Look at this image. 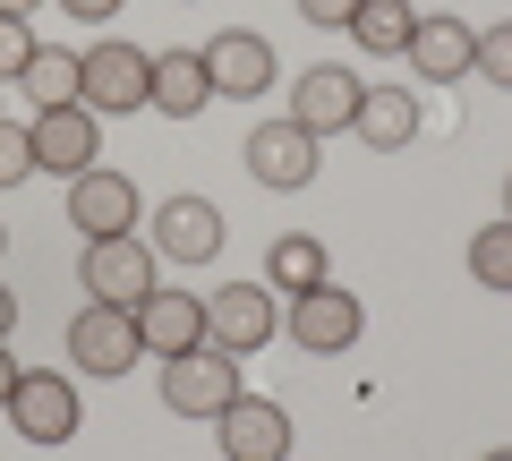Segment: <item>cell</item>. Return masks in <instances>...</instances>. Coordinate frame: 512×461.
<instances>
[{
    "label": "cell",
    "instance_id": "obj_1",
    "mask_svg": "<svg viewBox=\"0 0 512 461\" xmlns=\"http://www.w3.org/2000/svg\"><path fill=\"white\" fill-rule=\"evenodd\" d=\"M154 94V52H137V43H94V52H77V103L94 111V120H120V111H137Z\"/></svg>",
    "mask_w": 512,
    "mask_h": 461
},
{
    "label": "cell",
    "instance_id": "obj_2",
    "mask_svg": "<svg viewBox=\"0 0 512 461\" xmlns=\"http://www.w3.org/2000/svg\"><path fill=\"white\" fill-rule=\"evenodd\" d=\"M239 393H248V385H239V359L214 351V342L163 359V410H180V419H222Z\"/></svg>",
    "mask_w": 512,
    "mask_h": 461
},
{
    "label": "cell",
    "instance_id": "obj_3",
    "mask_svg": "<svg viewBox=\"0 0 512 461\" xmlns=\"http://www.w3.org/2000/svg\"><path fill=\"white\" fill-rule=\"evenodd\" d=\"M282 333H291L299 351L333 359V351H350V342H359V333H367V308H359V299H350L342 282L325 274V282H316V291H299L291 308H282Z\"/></svg>",
    "mask_w": 512,
    "mask_h": 461
},
{
    "label": "cell",
    "instance_id": "obj_4",
    "mask_svg": "<svg viewBox=\"0 0 512 461\" xmlns=\"http://www.w3.org/2000/svg\"><path fill=\"white\" fill-rule=\"evenodd\" d=\"M274 325H282V308H274L265 282H222V291H205V342H214V351L248 359V351L274 342Z\"/></svg>",
    "mask_w": 512,
    "mask_h": 461
},
{
    "label": "cell",
    "instance_id": "obj_5",
    "mask_svg": "<svg viewBox=\"0 0 512 461\" xmlns=\"http://www.w3.org/2000/svg\"><path fill=\"white\" fill-rule=\"evenodd\" d=\"M137 308H111V299H86V308L69 316V359L86 376H128L137 368Z\"/></svg>",
    "mask_w": 512,
    "mask_h": 461
},
{
    "label": "cell",
    "instance_id": "obj_6",
    "mask_svg": "<svg viewBox=\"0 0 512 461\" xmlns=\"http://www.w3.org/2000/svg\"><path fill=\"white\" fill-rule=\"evenodd\" d=\"M9 419H18L26 444H69L86 427V402H77V385L60 368H26L18 393H9Z\"/></svg>",
    "mask_w": 512,
    "mask_h": 461
},
{
    "label": "cell",
    "instance_id": "obj_7",
    "mask_svg": "<svg viewBox=\"0 0 512 461\" xmlns=\"http://www.w3.org/2000/svg\"><path fill=\"white\" fill-rule=\"evenodd\" d=\"M26 137H35V171H60V180H86V171L103 163V120H94L86 103L35 111V120H26Z\"/></svg>",
    "mask_w": 512,
    "mask_h": 461
},
{
    "label": "cell",
    "instance_id": "obj_8",
    "mask_svg": "<svg viewBox=\"0 0 512 461\" xmlns=\"http://www.w3.org/2000/svg\"><path fill=\"white\" fill-rule=\"evenodd\" d=\"M154 240H137V231H120V240H86V291L111 299V308H137L146 291H163L154 282Z\"/></svg>",
    "mask_w": 512,
    "mask_h": 461
},
{
    "label": "cell",
    "instance_id": "obj_9",
    "mask_svg": "<svg viewBox=\"0 0 512 461\" xmlns=\"http://www.w3.org/2000/svg\"><path fill=\"white\" fill-rule=\"evenodd\" d=\"M214 444L231 461H291V410L265 402V393H239V402L214 419Z\"/></svg>",
    "mask_w": 512,
    "mask_h": 461
},
{
    "label": "cell",
    "instance_id": "obj_10",
    "mask_svg": "<svg viewBox=\"0 0 512 461\" xmlns=\"http://www.w3.org/2000/svg\"><path fill=\"white\" fill-rule=\"evenodd\" d=\"M410 69L427 77V86H453V77H470L478 69V26L470 18H453V9H436V18H419L410 26Z\"/></svg>",
    "mask_w": 512,
    "mask_h": 461
},
{
    "label": "cell",
    "instance_id": "obj_11",
    "mask_svg": "<svg viewBox=\"0 0 512 461\" xmlns=\"http://www.w3.org/2000/svg\"><path fill=\"white\" fill-rule=\"evenodd\" d=\"M154 257H171V265L222 257V214H214V197H163V205H154Z\"/></svg>",
    "mask_w": 512,
    "mask_h": 461
},
{
    "label": "cell",
    "instance_id": "obj_12",
    "mask_svg": "<svg viewBox=\"0 0 512 461\" xmlns=\"http://www.w3.org/2000/svg\"><path fill=\"white\" fill-rule=\"evenodd\" d=\"M205 77H214V94H231V103H248V94H274V43L248 35V26H231V35L205 43Z\"/></svg>",
    "mask_w": 512,
    "mask_h": 461
},
{
    "label": "cell",
    "instance_id": "obj_13",
    "mask_svg": "<svg viewBox=\"0 0 512 461\" xmlns=\"http://www.w3.org/2000/svg\"><path fill=\"white\" fill-rule=\"evenodd\" d=\"M69 222L86 231V240H120V231H137V180H120V171L94 163L86 180H69Z\"/></svg>",
    "mask_w": 512,
    "mask_h": 461
},
{
    "label": "cell",
    "instance_id": "obj_14",
    "mask_svg": "<svg viewBox=\"0 0 512 461\" xmlns=\"http://www.w3.org/2000/svg\"><path fill=\"white\" fill-rule=\"evenodd\" d=\"M248 171H256L265 188H308V180H316V137L282 111V120L248 129Z\"/></svg>",
    "mask_w": 512,
    "mask_h": 461
},
{
    "label": "cell",
    "instance_id": "obj_15",
    "mask_svg": "<svg viewBox=\"0 0 512 461\" xmlns=\"http://www.w3.org/2000/svg\"><path fill=\"white\" fill-rule=\"evenodd\" d=\"M137 342H146L154 359H180L205 342V299L197 291H146L137 299Z\"/></svg>",
    "mask_w": 512,
    "mask_h": 461
},
{
    "label": "cell",
    "instance_id": "obj_16",
    "mask_svg": "<svg viewBox=\"0 0 512 461\" xmlns=\"http://www.w3.org/2000/svg\"><path fill=\"white\" fill-rule=\"evenodd\" d=\"M359 77H350V69H308V77H299V94H291V120H299V129H308V137H333V129H350V120H359Z\"/></svg>",
    "mask_w": 512,
    "mask_h": 461
},
{
    "label": "cell",
    "instance_id": "obj_17",
    "mask_svg": "<svg viewBox=\"0 0 512 461\" xmlns=\"http://www.w3.org/2000/svg\"><path fill=\"white\" fill-rule=\"evenodd\" d=\"M350 137H359V146H376V154H402L410 137H419V94H410V86H367Z\"/></svg>",
    "mask_w": 512,
    "mask_h": 461
},
{
    "label": "cell",
    "instance_id": "obj_18",
    "mask_svg": "<svg viewBox=\"0 0 512 461\" xmlns=\"http://www.w3.org/2000/svg\"><path fill=\"white\" fill-rule=\"evenodd\" d=\"M205 103H214L205 52H154V94H146V111H163V120H197Z\"/></svg>",
    "mask_w": 512,
    "mask_h": 461
},
{
    "label": "cell",
    "instance_id": "obj_19",
    "mask_svg": "<svg viewBox=\"0 0 512 461\" xmlns=\"http://www.w3.org/2000/svg\"><path fill=\"white\" fill-rule=\"evenodd\" d=\"M316 282H325V240L291 231V240L265 248V291H274V299H299V291H316Z\"/></svg>",
    "mask_w": 512,
    "mask_h": 461
},
{
    "label": "cell",
    "instance_id": "obj_20",
    "mask_svg": "<svg viewBox=\"0 0 512 461\" xmlns=\"http://www.w3.org/2000/svg\"><path fill=\"white\" fill-rule=\"evenodd\" d=\"M18 94H35V111H60V103H77V52H52V43H35V60H26Z\"/></svg>",
    "mask_w": 512,
    "mask_h": 461
},
{
    "label": "cell",
    "instance_id": "obj_21",
    "mask_svg": "<svg viewBox=\"0 0 512 461\" xmlns=\"http://www.w3.org/2000/svg\"><path fill=\"white\" fill-rule=\"evenodd\" d=\"M410 26H419V9H410V0H359L350 35H359L367 52H410Z\"/></svg>",
    "mask_w": 512,
    "mask_h": 461
},
{
    "label": "cell",
    "instance_id": "obj_22",
    "mask_svg": "<svg viewBox=\"0 0 512 461\" xmlns=\"http://www.w3.org/2000/svg\"><path fill=\"white\" fill-rule=\"evenodd\" d=\"M470 274L487 282V291H512V222H487L470 240Z\"/></svg>",
    "mask_w": 512,
    "mask_h": 461
},
{
    "label": "cell",
    "instance_id": "obj_23",
    "mask_svg": "<svg viewBox=\"0 0 512 461\" xmlns=\"http://www.w3.org/2000/svg\"><path fill=\"white\" fill-rule=\"evenodd\" d=\"M478 77H495V86H512V18L478 26Z\"/></svg>",
    "mask_w": 512,
    "mask_h": 461
},
{
    "label": "cell",
    "instance_id": "obj_24",
    "mask_svg": "<svg viewBox=\"0 0 512 461\" xmlns=\"http://www.w3.org/2000/svg\"><path fill=\"white\" fill-rule=\"evenodd\" d=\"M18 180H35V137L18 120H0V188H18Z\"/></svg>",
    "mask_w": 512,
    "mask_h": 461
},
{
    "label": "cell",
    "instance_id": "obj_25",
    "mask_svg": "<svg viewBox=\"0 0 512 461\" xmlns=\"http://www.w3.org/2000/svg\"><path fill=\"white\" fill-rule=\"evenodd\" d=\"M26 60H35V35H26V18H0V86H18Z\"/></svg>",
    "mask_w": 512,
    "mask_h": 461
},
{
    "label": "cell",
    "instance_id": "obj_26",
    "mask_svg": "<svg viewBox=\"0 0 512 461\" xmlns=\"http://www.w3.org/2000/svg\"><path fill=\"white\" fill-rule=\"evenodd\" d=\"M299 18H308V26H350V18H359V0H299Z\"/></svg>",
    "mask_w": 512,
    "mask_h": 461
},
{
    "label": "cell",
    "instance_id": "obj_27",
    "mask_svg": "<svg viewBox=\"0 0 512 461\" xmlns=\"http://www.w3.org/2000/svg\"><path fill=\"white\" fill-rule=\"evenodd\" d=\"M77 26H103V18H120V0H60Z\"/></svg>",
    "mask_w": 512,
    "mask_h": 461
},
{
    "label": "cell",
    "instance_id": "obj_28",
    "mask_svg": "<svg viewBox=\"0 0 512 461\" xmlns=\"http://www.w3.org/2000/svg\"><path fill=\"white\" fill-rule=\"evenodd\" d=\"M18 376H26V368L9 359V342H0V410H9V393H18Z\"/></svg>",
    "mask_w": 512,
    "mask_h": 461
},
{
    "label": "cell",
    "instance_id": "obj_29",
    "mask_svg": "<svg viewBox=\"0 0 512 461\" xmlns=\"http://www.w3.org/2000/svg\"><path fill=\"white\" fill-rule=\"evenodd\" d=\"M18 333V299H9V282H0V342Z\"/></svg>",
    "mask_w": 512,
    "mask_h": 461
},
{
    "label": "cell",
    "instance_id": "obj_30",
    "mask_svg": "<svg viewBox=\"0 0 512 461\" xmlns=\"http://www.w3.org/2000/svg\"><path fill=\"white\" fill-rule=\"evenodd\" d=\"M43 0H0V18H35Z\"/></svg>",
    "mask_w": 512,
    "mask_h": 461
},
{
    "label": "cell",
    "instance_id": "obj_31",
    "mask_svg": "<svg viewBox=\"0 0 512 461\" xmlns=\"http://www.w3.org/2000/svg\"><path fill=\"white\" fill-rule=\"evenodd\" d=\"M478 461H512V444H495V453H478Z\"/></svg>",
    "mask_w": 512,
    "mask_h": 461
},
{
    "label": "cell",
    "instance_id": "obj_32",
    "mask_svg": "<svg viewBox=\"0 0 512 461\" xmlns=\"http://www.w3.org/2000/svg\"><path fill=\"white\" fill-rule=\"evenodd\" d=\"M504 222H512V180H504Z\"/></svg>",
    "mask_w": 512,
    "mask_h": 461
},
{
    "label": "cell",
    "instance_id": "obj_33",
    "mask_svg": "<svg viewBox=\"0 0 512 461\" xmlns=\"http://www.w3.org/2000/svg\"><path fill=\"white\" fill-rule=\"evenodd\" d=\"M0 248H9V231H0Z\"/></svg>",
    "mask_w": 512,
    "mask_h": 461
}]
</instances>
